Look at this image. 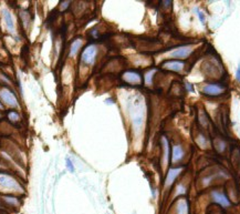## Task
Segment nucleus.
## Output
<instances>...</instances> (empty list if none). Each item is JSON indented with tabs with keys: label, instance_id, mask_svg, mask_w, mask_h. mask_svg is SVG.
Listing matches in <instances>:
<instances>
[{
	"label": "nucleus",
	"instance_id": "1",
	"mask_svg": "<svg viewBox=\"0 0 240 214\" xmlns=\"http://www.w3.org/2000/svg\"><path fill=\"white\" fill-rule=\"evenodd\" d=\"M95 55H96V48L94 46L87 47V49L84 50V52L82 53V62L87 64H92L95 60Z\"/></svg>",
	"mask_w": 240,
	"mask_h": 214
},
{
	"label": "nucleus",
	"instance_id": "2",
	"mask_svg": "<svg viewBox=\"0 0 240 214\" xmlns=\"http://www.w3.org/2000/svg\"><path fill=\"white\" fill-rule=\"evenodd\" d=\"M211 197H212V201H214L215 203L219 204L220 206H223V208H229V206H230V201H229L228 197H226L223 193H221V192L212 191Z\"/></svg>",
	"mask_w": 240,
	"mask_h": 214
},
{
	"label": "nucleus",
	"instance_id": "3",
	"mask_svg": "<svg viewBox=\"0 0 240 214\" xmlns=\"http://www.w3.org/2000/svg\"><path fill=\"white\" fill-rule=\"evenodd\" d=\"M223 87L216 83L207 84V86H205L203 88V92L205 94H208V96H218L220 93H223Z\"/></svg>",
	"mask_w": 240,
	"mask_h": 214
},
{
	"label": "nucleus",
	"instance_id": "4",
	"mask_svg": "<svg viewBox=\"0 0 240 214\" xmlns=\"http://www.w3.org/2000/svg\"><path fill=\"white\" fill-rule=\"evenodd\" d=\"M0 98L2 99L3 102L10 107H17L18 105V102H17V99L16 97L13 96V93L10 92V91H7V90H3L0 92Z\"/></svg>",
	"mask_w": 240,
	"mask_h": 214
},
{
	"label": "nucleus",
	"instance_id": "5",
	"mask_svg": "<svg viewBox=\"0 0 240 214\" xmlns=\"http://www.w3.org/2000/svg\"><path fill=\"white\" fill-rule=\"evenodd\" d=\"M0 185L3 188L10 189V190H17L19 189V185L15 180L7 175H0Z\"/></svg>",
	"mask_w": 240,
	"mask_h": 214
},
{
	"label": "nucleus",
	"instance_id": "6",
	"mask_svg": "<svg viewBox=\"0 0 240 214\" xmlns=\"http://www.w3.org/2000/svg\"><path fill=\"white\" fill-rule=\"evenodd\" d=\"M124 80L128 83H135V84H138L142 82V77L141 75L137 72H133V71H131V72H126L124 73Z\"/></svg>",
	"mask_w": 240,
	"mask_h": 214
},
{
	"label": "nucleus",
	"instance_id": "7",
	"mask_svg": "<svg viewBox=\"0 0 240 214\" xmlns=\"http://www.w3.org/2000/svg\"><path fill=\"white\" fill-rule=\"evenodd\" d=\"M191 48L190 47H182L179 49L175 50L171 53V55L173 58H186L191 53Z\"/></svg>",
	"mask_w": 240,
	"mask_h": 214
},
{
	"label": "nucleus",
	"instance_id": "8",
	"mask_svg": "<svg viewBox=\"0 0 240 214\" xmlns=\"http://www.w3.org/2000/svg\"><path fill=\"white\" fill-rule=\"evenodd\" d=\"M163 67L169 70H174V71H180L184 68V63L180 61H167L165 63H163Z\"/></svg>",
	"mask_w": 240,
	"mask_h": 214
},
{
	"label": "nucleus",
	"instance_id": "9",
	"mask_svg": "<svg viewBox=\"0 0 240 214\" xmlns=\"http://www.w3.org/2000/svg\"><path fill=\"white\" fill-rule=\"evenodd\" d=\"M176 214H188V203L186 200H179L176 205Z\"/></svg>",
	"mask_w": 240,
	"mask_h": 214
},
{
	"label": "nucleus",
	"instance_id": "10",
	"mask_svg": "<svg viewBox=\"0 0 240 214\" xmlns=\"http://www.w3.org/2000/svg\"><path fill=\"white\" fill-rule=\"evenodd\" d=\"M180 169H172V170H169V172H168V175L167 178H166V182H165V185H169L172 182L174 181V179L178 175V173H179Z\"/></svg>",
	"mask_w": 240,
	"mask_h": 214
},
{
	"label": "nucleus",
	"instance_id": "11",
	"mask_svg": "<svg viewBox=\"0 0 240 214\" xmlns=\"http://www.w3.org/2000/svg\"><path fill=\"white\" fill-rule=\"evenodd\" d=\"M3 17H5V20H6V23H7V26H8L9 30L11 32H13V30H15V23L12 21L11 15H10L8 11L5 10V11H3Z\"/></svg>",
	"mask_w": 240,
	"mask_h": 214
},
{
	"label": "nucleus",
	"instance_id": "12",
	"mask_svg": "<svg viewBox=\"0 0 240 214\" xmlns=\"http://www.w3.org/2000/svg\"><path fill=\"white\" fill-rule=\"evenodd\" d=\"M183 155H184V152H183V149L180 148L179 145L174 147V150H173V161L174 162H176V161L182 159Z\"/></svg>",
	"mask_w": 240,
	"mask_h": 214
},
{
	"label": "nucleus",
	"instance_id": "13",
	"mask_svg": "<svg viewBox=\"0 0 240 214\" xmlns=\"http://www.w3.org/2000/svg\"><path fill=\"white\" fill-rule=\"evenodd\" d=\"M81 44H82V40H80V39H76V40L73 41L72 44H71V51H70L71 55H74L75 53L78 52V50L80 49Z\"/></svg>",
	"mask_w": 240,
	"mask_h": 214
},
{
	"label": "nucleus",
	"instance_id": "14",
	"mask_svg": "<svg viewBox=\"0 0 240 214\" xmlns=\"http://www.w3.org/2000/svg\"><path fill=\"white\" fill-rule=\"evenodd\" d=\"M3 200H5V201H6V202L8 203L9 205L17 206L18 204H19V201H18V199H16V197H3Z\"/></svg>",
	"mask_w": 240,
	"mask_h": 214
},
{
	"label": "nucleus",
	"instance_id": "15",
	"mask_svg": "<svg viewBox=\"0 0 240 214\" xmlns=\"http://www.w3.org/2000/svg\"><path fill=\"white\" fill-rule=\"evenodd\" d=\"M9 119L12 120V121H17V120H19V116L16 112H10L9 113Z\"/></svg>",
	"mask_w": 240,
	"mask_h": 214
},
{
	"label": "nucleus",
	"instance_id": "16",
	"mask_svg": "<svg viewBox=\"0 0 240 214\" xmlns=\"http://www.w3.org/2000/svg\"><path fill=\"white\" fill-rule=\"evenodd\" d=\"M67 163H68V168H69V170L71 171V172H73L74 171V168H73V164H72V162L70 161L69 159L67 160Z\"/></svg>",
	"mask_w": 240,
	"mask_h": 214
},
{
	"label": "nucleus",
	"instance_id": "17",
	"mask_svg": "<svg viewBox=\"0 0 240 214\" xmlns=\"http://www.w3.org/2000/svg\"><path fill=\"white\" fill-rule=\"evenodd\" d=\"M197 13H198V16H199V18H200V20H201V22H204V21H205V17L203 16V13H201L200 11H198Z\"/></svg>",
	"mask_w": 240,
	"mask_h": 214
},
{
	"label": "nucleus",
	"instance_id": "18",
	"mask_svg": "<svg viewBox=\"0 0 240 214\" xmlns=\"http://www.w3.org/2000/svg\"><path fill=\"white\" fill-rule=\"evenodd\" d=\"M69 3H70L69 1H65V2H63V6H61V8H62V9H65L68 6H69Z\"/></svg>",
	"mask_w": 240,
	"mask_h": 214
},
{
	"label": "nucleus",
	"instance_id": "19",
	"mask_svg": "<svg viewBox=\"0 0 240 214\" xmlns=\"http://www.w3.org/2000/svg\"><path fill=\"white\" fill-rule=\"evenodd\" d=\"M186 87H187V89L189 90V91H193V87H191L189 83H186Z\"/></svg>",
	"mask_w": 240,
	"mask_h": 214
},
{
	"label": "nucleus",
	"instance_id": "20",
	"mask_svg": "<svg viewBox=\"0 0 240 214\" xmlns=\"http://www.w3.org/2000/svg\"><path fill=\"white\" fill-rule=\"evenodd\" d=\"M237 78L239 79V81H240V68L238 69V71H237Z\"/></svg>",
	"mask_w": 240,
	"mask_h": 214
},
{
	"label": "nucleus",
	"instance_id": "21",
	"mask_svg": "<svg viewBox=\"0 0 240 214\" xmlns=\"http://www.w3.org/2000/svg\"><path fill=\"white\" fill-rule=\"evenodd\" d=\"M1 108H2V105H1V104H0V109H1Z\"/></svg>",
	"mask_w": 240,
	"mask_h": 214
}]
</instances>
